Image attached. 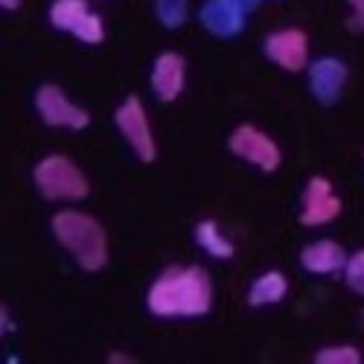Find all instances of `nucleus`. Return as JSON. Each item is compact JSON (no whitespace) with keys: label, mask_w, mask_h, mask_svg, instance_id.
Masks as SVG:
<instances>
[{"label":"nucleus","mask_w":364,"mask_h":364,"mask_svg":"<svg viewBox=\"0 0 364 364\" xmlns=\"http://www.w3.org/2000/svg\"><path fill=\"white\" fill-rule=\"evenodd\" d=\"M146 303L158 318H198L213 306V283L198 265L169 268L151 283Z\"/></svg>","instance_id":"1"},{"label":"nucleus","mask_w":364,"mask_h":364,"mask_svg":"<svg viewBox=\"0 0 364 364\" xmlns=\"http://www.w3.org/2000/svg\"><path fill=\"white\" fill-rule=\"evenodd\" d=\"M53 233L85 271H100L108 262V239L94 216L79 210H62L53 216Z\"/></svg>","instance_id":"2"},{"label":"nucleus","mask_w":364,"mask_h":364,"mask_svg":"<svg viewBox=\"0 0 364 364\" xmlns=\"http://www.w3.org/2000/svg\"><path fill=\"white\" fill-rule=\"evenodd\" d=\"M36 187L50 201H79L87 196L90 184L85 172L65 155H50L36 166Z\"/></svg>","instance_id":"3"},{"label":"nucleus","mask_w":364,"mask_h":364,"mask_svg":"<svg viewBox=\"0 0 364 364\" xmlns=\"http://www.w3.org/2000/svg\"><path fill=\"white\" fill-rule=\"evenodd\" d=\"M117 129L123 132V137L132 143L134 155L140 161H155L158 155V146H155V137H151V126H149V117H146V108L137 97H129L123 105L117 108Z\"/></svg>","instance_id":"4"},{"label":"nucleus","mask_w":364,"mask_h":364,"mask_svg":"<svg viewBox=\"0 0 364 364\" xmlns=\"http://www.w3.org/2000/svg\"><path fill=\"white\" fill-rule=\"evenodd\" d=\"M36 108L47 126L58 129H85L90 123V114L68 100V94L58 85H41L36 94Z\"/></svg>","instance_id":"5"},{"label":"nucleus","mask_w":364,"mask_h":364,"mask_svg":"<svg viewBox=\"0 0 364 364\" xmlns=\"http://www.w3.org/2000/svg\"><path fill=\"white\" fill-rule=\"evenodd\" d=\"M230 151L239 155L242 161H248L265 172H274L283 161L280 155V146L271 140L268 134H262L259 129L254 126H239L233 134H230Z\"/></svg>","instance_id":"6"},{"label":"nucleus","mask_w":364,"mask_h":364,"mask_svg":"<svg viewBox=\"0 0 364 364\" xmlns=\"http://www.w3.org/2000/svg\"><path fill=\"white\" fill-rule=\"evenodd\" d=\"M265 55L271 58L274 65L286 68V70H303L309 62V38L303 29H277L265 38Z\"/></svg>","instance_id":"7"},{"label":"nucleus","mask_w":364,"mask_h":364,"mask_svg":"<svg viewBox=\"0 0 364 364\" xmlns=\"http://www.w3.org/2000/svg\"><path fill=\"white\" fill-rule=\"evenodd\" d=\"M341 213V198L336 196L332 184L326 178H312L306 184V193H303V213H300V222L306 228H318V225H326Z\"/></svg>","instance_id":"8"},{"label":"nucleus","mask_w":364,"mask_h":364,"mask_svg":"<svg viewBox=\"0 0 364 364\" xmlns=\"http://www.w3.org/2000/svg\"><path fill=\"white\" fill-rule=\"evenodd\" d=\"M257 4L259 0H207L201 9V21L216 36H236Z\"/></svg>","instance_id":"9"},{"label":"nucleus","mask_w":364,"mask_h":364,"mask_svg":"<svg viewBox=\"0 0 364 364\" xmlns=\"http://www.w3.org/2000/svg\"><path fill=\"white\" fill-rule=\"evenodd\" d=\"M184 76H187V65H184V55L178 53H161L155 68H151V87H155L158 100L172 102L181 97L184 90Z\"/></svg>","instance_id":"10"},{"label":"nucleus","mask_w":364,"mask_h":364,"mask_svg":"<svg viewBox=\"0 0 364 364\" xmlns=\"http://www.w3.org/2000/svg\"><path fill=\"white\" fill-rule=\"evenodd\" d=\"M344 82H347V68L338 58H321L309 68V85H312V94L321 100V102H336L344 90Z\"/></svg>","instance_id":"11"},{"label":"nucleus","mask_w":364,"mask_h":364,"mask_svg":"<svg viewBox=\"0 0 364 364\" xmlns=\"http://www.w3.org/2000/svg\"><path fill=\"white\" fill-rule=\"evenodd\" d=\"M300 262L306 271H312V274H336V271H344L347 254L338 242L321 239V242H312L309 248H303Z\"/></svg>","instance_id":"12"},{"label":"nucleus","mask_w":364,"mask_h":364,"mask_svg":"<svg viewBox=\"0 0 364 364\" xmlns=\"http://www.w3.org/2000/svg\"><path fill=\"white\" fill-rule=\"evenodd\" d=\"M289 291V280L280 271H268L259 280H254L251 291H248V303L251 306H268V303H280Z\"/></svg>","instance_id":"13"},{"label":"nucleus","mask_w":364,"mask_h":364,"mask_svg":"<svg viewBox=\"0 0 364 364\" xmlns=\"http://www.w3.org/2000/svg\"><path fill=\"white\" fill-rule=\"evenodd\" d=\"M196 236H198L201 248H204L210 257H219V259L233 257V242H228V239L222 236V230H219L216 222H201V225L196 228Z\"/></svg>","instance_id":"14"},{"label":"nucleus","mask_w":364,"mask_h":364,"mask_svg":"<svg viewBox=\"0 0 364 364\" xmlns=\"http://www.w3.org/2000/svg\"><path fill=\"white\" fill-rule=\"evenodd\" d=\"M90 9H87V0H55L53 4V9H50V21H53V26H58V29H76V23L87 15Z\"/></svg>","instance_id":"15"},{"label":"nucleus","mask_w":364,"mask_h":364,"mask_svg":"<svg viewBox=\"0 0 364 364\" xmlns=\"http://www.w3.org/2000/svg\"><path fill=\"white\" fill-rule=\"evenodd\" d=\"M315 361L318 364H361V353L350 344H341V347H323L315 353Z\"/></svg>","instance_id":"16"},{"label":"nucleus","mask_w":364,"mask_h":364,"mask_svg":"<svg viewBox=\"0 0 364 364\" xmlns=\"http://www.w3.org/2000/svg\"><path fill=\"white\" fill-rule=\"evenodd\" d=\"M73 36H76L79 41H85V44H100V41L105 38L102 18H100V15H94V12H87V15H85V18L76 23Z\"/></svg>","instance_id":"17"},{"label":"nucleus","mask_w":364,"mask_h":364,"mask_svg":"<svg viewBox=\"0 0 364 364\" xmlns=\"http://www.w3.org/2000/svg\"><path fill=\"white\" fill-rule=\"evenodd\" d=\"M164 26H181L187 21V0H155Z\"/></svg>","instance_id":"18"},{"label":"nucleus","mask_w":364,"mask_h":364,"mask_svg":"<svg viewBox=\"0 0 364 364\" xmlns=\"http://www.w3.org/2000/svg\"><path fill=\"white\" fill-rule=\"evenodd\" d=\"M344 277H347V286L355 294H364V251H355L353 257H347Z\"/></svg>","instance_id":"19"},{"label":"nucleus","mask_w":364,"mask_h":364,"mask_svg":"<svg viewBox=\"0 0 364 364\" xmlns=\"http://www.w3.org/2000/svg\"><path fill=\"white\" fill-rule=\"evenodd\" d=\"M350 6H353V21H350V26H353V29H364V0H350Z\"/></svg>","instance_id":"20"},{"label":"nucleus","mask_w":364,"mask_h":364,"mask_svg":"<svg viewBox=\"0 0 364 364\" xmlns=\"http://www.w3.org/2000/svg\"><path fill=\"white\" fill-rule=\"evenodd\" d=\"M0 4H4V9H18L21 0H0Z\"/></svg>","instance_id":"21"},{"label":"nucleus","mask_w":364,"mask_h":364,"mask_svg":"<svg viewBox=\"0 0 364 364\" xmlns=\"http://www.w3.org/2000/svg\"><path fill=\"white\" fill-rule=\"evenodd\" d=\"M111 361H132V358H129V355H119V353H114V355H111Z\"/></svg>","instance_id":"22"}]
</instances>
